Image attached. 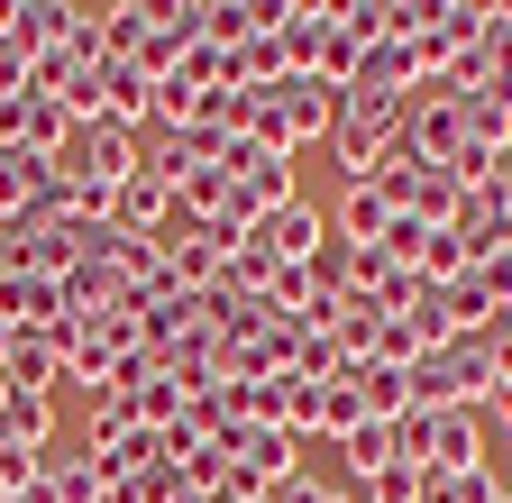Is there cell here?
I'll return each instance as SVG.
<instances>
[{
    "label": "cell",
    "instance_id": "e0dca14e",
    "mask_svg": "<svg viewBox=\"0 0 512 503\" xmlns=\"http://www.w3.org/2000/svg\"><path fill=\"white\" fill-rule=\"evenodd\" d=\"M357 421H366V403H357L348 375H339V385H320V439H348Z\"/></svg>",
    "mask_w": 512,
    "mask_h": 503
},
{
    "label": "cell",
    "instance_id": "8992f818",
    "mask_svg": "<svg viewBox=\"0 0 512 503\" xmlns=\"http://www.w3.org/2000/svg\"><path fill=\"white\" fill-rule=\"evenodd\" d=\"M394 220H403V202L394 193H384V183H348V202H339V238H357V247H384V238H394Z\"/></svg>",
    "mask_w": 512,
    "mask_h": 503
},
{
    "label": "cell",
    "instance_id": "7402d4cb",
    "mask_svg": "<svg viewBox=\"0 0 512 503\" xmlns=\"http://www.w3.org/2000/svg\"><path fill=\"white\" fill-rule=\"evenodd\" d=\"M0 503H55V494H46V476H37V485H28V494H0Z\"/></svg>",
    "mask_w": 512,
    "mask_h": 503
},
{
    "label": "cell",
    "instance_id": "5b68a950",
    "mask_svg": "<svg viewBox=\"0 0 512 503\" xmlns=\"http://www.w3.org/2000/svg\"><path fill=\"white\" fill-rule=\"evenodd\" d=\"M165 220H174V183L138 165V174L119 183V202H110V229H128V238H156Z\"/></svg>",
    "mask_w": 512,
    "mask_h": 503
},
{
    "label": "cell",
    "instance_id": "277c9868",
    "mask_svg": "<svg viewBox=\"0 0 512 503\" xmlns=\"http://www.w3.org/2000/svg\"><path fill=\"white\" fill-rule=\"evenodd\" d=\"M101 119L110 129H156V74L147 65H101Z\"/></svg>",
    "mask_w": 512,
    "mask_h": 503
},
{
    "label": "cell",
    "instance_id": "9a60e30c",
    "mask_svg": "<svg viewBox=\"0 0 512 503\" xmlns=\"http://www.w3.org/2000/svg\"><path fill=\"white\" fill-rule=\"evenodd\" d=\"M0 439H28V449H55V394H10V412H0Z\"/></svg>",
    "mask_w": 512,
    "mask_h": 503
},
{
    "label": "cell",
    "instance_id": "7c38bea8",
    "mask_svg": "<svg viewBox=\"0 0 512 503\" xmlns=\"http://www.w3.org/2000/svg\"><path fill=\"white\" fill-rule=\"evenodd\" d=\"M421 503H503V467H494V458H476V467H458V476H430V467H421Z\"/></svg>",
    "mask_w": 512,
    "mask_h": 503
},
{
    "label": "cell",
    "instance_id": "3957f363",
    "mask_svg": "<svg viewBox=\"0 0 512 503\" xmlns=\"http://www.w3.org/2000/svg\"><path fill=\"white\" fill-rule=\"evenodd\" d=\"M247 238H256V247H266V257H275V266H311V247H320V238H330V220H320V211H311V202L293 193L284 211H266V220H256V229H247Z\"/></svg>",
    "mask_w": 512,
    "mask_h": 503
},
{
    "label": "cell",
    "instance_id": "d4e9b609",
    "mask_svg": "<svg viewBox=\"0 0 512 503\" xmlns=\"http://www.w3.org/2000/svg\"><path fill=\"white\" fill-rule=\"evenodd\" d=\"M10 394H19V385H10V366H0V412H10Z\"/></svg>",
    "mask_w": 512,
    "mask_h": 503
},
{
    "label": "cell",
    "instance_id": "9c48e42d",
    "mask_svg": "<svg viewBox=\"0 0 512 503\" xmlns=\"http://www.w3.org/2000/svg\"><path fill=\"white\" fill-rule=\"evenodd\" d=\"M394 458H403V449H394V421H357L348 439H330V467H339L348 485H366L375 467H394Z\"/></svg>",
    "mask_w": 512,
    "mask_h": 503
},
{
    "label": "cell",
    "instance_id": "ac0fdd59",
    "mask_svg": "<svg viewBox=\"0 0 512 503\" xmlns=\"http://www.w3.org/2000/svg\"><path fill=\"white\" fill-rule=\"evenodd\" d=\"M357 494H366V503H421V467H412V458H394V467H375Z\"/></svg>",
    "mask_w": 512,
    "mask_h": 503
},
{
    "label": "cell",
    "instance_id": "52a82bcc",
    "mask_svg": "<svg viewBox=\"0 0 512 503\" xmlns=\"http://www.w3.org/2000/svg\"><path fill=\"white\" fill-rule=\"evenodd\" d=\"M74 28H83V10H74V0H19V19H10V46H19V65H28V55L64 46Z\"/></svg>",
    "mask_w": 512,
    "mask_h": 503
},
{
    "label": "cell",
    "instance_id": "d6986e66",
    "mask_svg": "<svg viewBox=\"0 0 512 503\" xmlns=\"http://www.w3.org/2000/svg\"><path fill=\"white\" fill-rule=\"evenodd\" d=\"M46 467V449H28V439H0V494H28Z\"/></svg>",
    "mask_w": 512,
    "mask_h": 503
},
{
    "label": "cell",
    "instance_id": "2e32d148",
    "mask_svg": "<svg viewBox=\"0 0 512 503\" xmlns=\"http://www.w3.org/2000/svg\"><path fill=\"white\" fill-rule=\"evenodd\" d=\"M92 65H74V55H64V46H46V55H28V92H46V101H64V92H74Z\"/></svg>",
    "mask_w": 512,
    "mask_h": 503
},
{
    "label": "cell",
    "instance_id": "6da1fadb",
    "mask_svg": "<svg viewBox=\"0 0 512 503\" xmlns=\"http://www.w3.org/2000/svg\"><path fill=\"white\" fill-rule=\"evenodd\" d=\"M46 165L64 174V193H74V183H128V174L147 165V147L128 138V129H110V119H74V138H64Z\"/></svg>",
    "mask_w": 512,
    "mask_h": 503
},
{
    "label": "cell",
    "instance_id": "ba28073f",
    "mask_svg": "<svg viewBox=\"0 0 512 503\" xmlns=\"http://www.w3.org/2000/svg\"><path fill=\"white\" fill-rule=\"evenodd\" d=\"M458 110H467V147H485V156H512V92H503V83H476V92H458Z\"/></svg>",
    "mask_w": 512,
    "mask_h": 503
},
{
    "label": "cell",
    "instance_id": "7a4b0ae2",
    "mask_svg": "<svg viewBox=\"0 0 512 503\" xmlns=\"http://www.w3.org/2000/svg\"><path fill=\"white\" fill-rule=\"evenodd\" d=\"M275 101H284V147L339 138V119H348V83H330V74H284Z\"/></svg>",
    "mask_w": 512,
    "mask_h": 503
},
{
    "label": "cell",
    "instance_id": "ffe728a7",
    "mask_svg": "<svg viewBox=\"0 0 512 503\" xmlns=\"http://www.w3.org/2000/svg\"><path fill=\"white\" fill-rule=\"evenodd\" d=\"M330 494V476H311V467H293L284 485H266V503H320Z\"/></svg>",
    "mask_w": 512,
    "mask_h": 503
},
{
    "label": "cell",
    "instance_id": "8fae6325",
    "mask_svg": "<svg viewBox=\"0 0 512 503\" xmlns=\"http://www.w3.org/2000/svg\"><path fill=\"white\" fill-rule=\"evenodd\" d=\"M10 385H19V394H55V385H64V348H55L46 330H19V348H10Z\"/></svg>",
    "mask_w": 512,
    "mask_h": 503
},
{
    "label": "cell",
    "instance_id": "30bf717a",
    "mask_svg": "<svg viewBox=\"0 0 512 503\" xmlns=\"http://www.w3.org/2000/svg\"><path fill=\"white\" fill-rule=\"evenodd\" d=\"M37 476H46V494H55V503H110V476H101L83 449H46V467H37Z\"/></svg>",
    "mask_w": 512,
    "mask_h": 503
},
{
    "label": "cell",
    "instance_id": "4316f807",
    "mask_svg": "<svg viewBox=\"0 0 512 503\" xmlns=\"http://www.w3.org/2000/svg\"><path fill=\"white\" fill-rule=\"evenodd\" d=\"M503 503H512V494H503Z\"/></svg>",
    "mask_w": 512,
    "mask_h": 503
},
{
    "label": "cell",
    "instance_id": "44dd1931",
    "mask_svg": "<svg viewBox=\"0 0 512 503\" xmlns=\"http://www.w3.org/2000/svg\"><path fill=\"white\" fill-rule=\"evenodd\" d=\"M485 421H503V430H512V385H494V394H485Z\"/></svg>",
    "mask_w": 512,
    "mask_h": 503
},
{
    "label": "cell",
    "instance_id": "484cf974",
    "mask_svg": "<svg viewBox=\"0 0 512 503\" xmlns=\"http://www.w3.org/2000/svg\"><path fill=\"white\" fill-rule=\"evenodd\" d=\"M503 494H512V467H503Z\"/></svg>",
    "mask_w": 512,
    "mask_h": 503
},
{
    "label": "cell",
    "instance_id": "cb8c5ba5",
    "mask_svg": "<svg viewBox=\"0 0 512 503\" xmlns=\"http://www.w3.org/2000/svg\"><path fill=\"white\" fill-rule=\"evenodd\" d=\"M320 503H366V494H357V485H330V494H320Z\"/></svg>",
    "mask_w": 512,
    "mask_h": 503
},
{
    "label": "cell",
    "instance_id": "4fadbf2b",
    "mask_svg": "<svg viewBox=\"0 0 512 503\" xmlns=\"http://www.w3.org/2000/svg\"><path fill=\"white\" fill-rule=\"evenodd\" d=\"M467 266H476V247H467L458 229H421V247H412V275H421V284H458Z\"/></svg>",
    "mask_w": 512,
    "mask_h": 503
},
{
    "label": "cell",
    "instance_id": "5bb4252c",
    "mask_svg": "<svg viewBox=\"0 0 512 503\" xmlns=\"http://www.w3.org/2000/svg\"><path fill=\"white\" fill-rule=\"evenodd\" d=\"M110 366H119V348H110V339H92V330H83V339H74V348H64V385H83V394H92V403H101V394H110Z\"/></svg>",
    "mask_w": 512,
    "mask_h": 503
},
{
    "label": "cell",
    "instance_id": "603a6c76",
    "mask_svg": "<svg viewBox=\"0 0 512 503\" xmlns=\"http://www.w3.org/2000/svg\"><path fill=\"white\" fill-rule=\"evenodd\" d=\"M10 348H19V321H0V366H10Z\"/></svg>",
    "mask_w": 512,
    "mask_h": 503
}]
</instances>
